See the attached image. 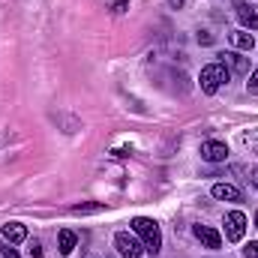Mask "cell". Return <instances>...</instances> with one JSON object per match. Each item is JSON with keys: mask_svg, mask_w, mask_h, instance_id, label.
I'll use <instances>...</instances> for the list:
<instances>
[{"mask_svg": "<svg viewBox=\"0 0 258 258\" xmlns=\"http://www.w3.org/2000/svg\"><path fill=\"white\" fill-rule=\"evenodd\" d=\"M0 234H3V240L6 243H24L27 240V225H21V222H9V225H3L0 228Z\"/></svg>", "mask_w": 258, "mask_h": 258, "instance_id": "obj_8", "label": "cell"}, {"mask_svg": "<svg viewBox=\"0 0 258 258\" xmlns=\"http://www.w3.org/2000/svg\"><path fill=\"white\" fill-rule=\"evenodd\" d=\"M198 153H201L204 162H225L228 159V144L225 141H204Z\"/></svg>", "mask_w": 258, "mask_h": 258, "instance_id": "obj_5", "label": "cell"}, {"mask_svg": "<svg viewBox=\"0 0 258 258\" xmlns=\"http://www.w3.org/2000/svg\"><path fill=\"white\" fill-rule=\"evenodd\" d=\"M243 234H246V213H240V210L225 213V237L231 243H237V240H243Z\"/></svg>", "mask_w": 258, "mask_h": 258, "instance_id": "obj_4", "label": "cell"}, {"mask_svg": "<svg viewBox=\"0 0 258 258\" xmlns=\"http://www.w3.org/2000/svg\"><path fill=\"white\" fill-rule=\"evenodd\" d=\"M228 78H231V72H228V66L225 63H207L201 69V75H198V84H201V90L204 93H216L222 84H228Z\"/></svg>", "mask_w": 258, "mask_h": 258, "instance_id": "obj_2", "label": "cell"}, {"mask_svg": "<svg viewBox=\"0 0 258 258\" xmlns=\"http://www.w3.org/2000/svg\"><path fill=\"white\" fill-rule=\"evenodd\" d=\"M81 258H99V255H96V252H84Z\"/></svg>", "mask_w": 258, "mask_h": 258, "instance_id": "obj_22", "label": "cell"}, {"mask_svg": "<svg viewBox=\"0 0 258 258\" xmlns=\"http://www.w3.org/2000/svg\"><path fill=\"white\" fill-rule=\"evenodd\" d=\"M126 0H117V3H114V6H111V12H117V15H120V12H126Z\"/></svg>", "mask_w": 258, "mask_h": 258, "instance_id": "obj_19", "label": "cell"}, {"mask_svg": "<svg viewBox=\"0 0 258 258\" xmlns=\"http://www.w3.org/2000/svg\"><path fill=\"white\" fill-rule=\"evenodd\" d=\"M246 90H249V93H255V96H258V69L252 72V75H249V81H246Z\"/></svg>", "mask_w": 258, "mask_h": 258, "instance_id": "obj_14", "label": "cell"}, {"mask_svg": "<svg viewBox=\"0 0 258 258\" xmlns=\"http://www.w3.org/2000/svg\"><path fill=\"white\" fill-rule=\"evenodd\" d=\"M75 243H78V237H75V231H69V228H63V231L57 234V252H60V255H72V249H75Z\"/></svg>", "mask_w": 258, "mask_h": 258, "instance_id": "obj_11", "label": "cell"}, {"mask_svg": "<svg viewBox=\"0 0 258 258\" xmlns=\"http://www.w3.org/2000/svg\"><path fill=\"white\" fill-rule=\"evenodd\" d=\"M231 45H234L237 51H252V48H255V39H252V33H246V30H234V33H231Z\"/></svg>", "mask_w": 258, "mask_h": 258, "instance_id": "obj_12", "label": "cell"}, {"mask_svg": "<svg viewBox=\"0 0 258 258\" xmlns=\"http://www.w3.org/2000/svg\"><path fill=\"white\" fill-rule=\"evenodd\" d=\"M222 60L219 63L228 66V72H234V75H246L249 72V60L240 54V51H225V54H219Z\"/></svg>", "mask_w": 258, "mask_h": 258, "instance_id": "obj_6", "label": "cell"}, {"mask_svg": "<svg viewBox=\"0 0 258 258\" xmlns=\"http://www.w3.org/2000/svg\"><path fill=\"white\" fill-rule=\"evenodd\" d=\"M30 258H42V246H39V240H30Z\"/></svg>", "mask_w": 258, "mask_h": 258, "instance_id": "obj_17", "label": "cell"}, {"mask_svg": "<svg viewBox=\"0 0 258 258\" xmlns=\"http://www.w3.org/2000/svg\"><path fill=\"white\" fill-rule=\"evenodd\" d=\"M213 198H219V201H240L243 195L237 186H231V183H213V189H210Z\"/></svg>", "mask_w": 258, "mask_h": 258, "instance_id": "obj_10", "label": "cell"}, {"mask_svg": "<svg viewBox=\"0 0 258 258\" xmlns=\"http://www.w3.org/2000/svg\"><path fill=\"white\" fill-rule=\"evenodd\" d=\"M102 210H105L102 201H84V204H72L69 207L72 216H90V213H102Z\"/></svg>", "mask_w": 258, "mask_h": 258, "instance_id": "obj_13", "label": "cell"}, {"mask_svg": "<svg viewBox=\"0 0 258 258\" xmlns=\"http://www.w3.org/2000/svg\"><path fill=\"white\" fill-rule=\"evenodd\" d=\"M237 18L243 21V27L258 30V9L252 6V3H237Z\"/></svg>", "mask_w": 258, "mask_h": 258, "instance_id": "obj_9", "label": "cell"}, {"mask_svg": "<svg viewBox=\"0 0 258 258\" xmlns=\"http://www.w3.org/2000/svg\"><path fill=\"white\" fill-rule=\"evenodd\" d=\"M114 249L123 258H141L144 255V243H141L135 234H129V231H117V234H114Z\"/></svg>", "mask_w": 258, "mask_h": 258, "instance_id": "obj_3", "label": "cell"}, {"mask_svg": "<svg viewBox=\"0 0 258 258\" xmlns=\"http://www.w3.org/2000/svg\"><path fill=\"white\" fill-rule=\"evenodd\" d=\"M0 258H21V255L12 249V243H9V246H3V243H0Z\"/></svg>", "mask_w": 258, "mask_h": 258, "instance_id": "obj_16", "label": "cell"}, {"mask_svg": "<svg viewBox=\"0 0 258 258\" xmlns=\"http://www.w3.org/2000/svg\"><path fill=\"white\" fill-rule=\"evenodd\" d=\"M198 42H201V45H210V42H213V33H207V30H198Z\"/></svg>", "mask_w": 258, "mask_h": 258, "instance_id": "obj_18", "label": "cell"}, {"mask_svg": "<svg viewBox=\"0 0 258 258\" xmlns=\"http://www.w3.org/2000/svg\"><path fill=\"white\" fill-rule=\"evenodd\" d=\"M192 231L207 249H219V246H222V234H219L216 228H210V225H195Z\"/></svg>", "mask_w": 258, "mask_h": 258, "instance_id": "obj_7", "label": "cell"}, {"mask_svg": "<svg viewBox=\"0 0 258 258\" xmlns=\"http://www.w3.org/2000/svg\"><path fill=\"white\" fill-rule=\"evenodd\" d=\"M243 255H246V258H258V240H252V243H246V246H243Z\"/></svg>", "mask_w": 258, "mask_h": 258, "instance_id": "obj_15", "label": "cell"}, {"mask_svg": "<svg viewBox=\"0 0 258 258\" xmlns=\"http://www.w3.org/2000/svg\"><path fill=\"white\" fill-rule=\"evenodd\" d=\"M255 228H258V213H255Z\"/></svg>", "mask_w": 258, "mask_h": 258, "instance_id": "obj_23", "label": "cell"}, {"mask_svg": "<svg viewBox=\"0 0 258 258\" xmlns=\"http://www.w3.org/2000/svg\"><path fill=\"white\" fill-rule=\"evenodd\" d=\"M168 6H171V9H180V6H183V0H168Z\"/></svg>", "mask_w": 258, "mask_h": 258, "instance_id": "obj_20", "label": "cell"}, {"mask_svg": "<svg viewBox=\"0 0 258 258\" xmlns=\"http://www.w3.org/2000/svg\"><path fill=\"white\" fill-rule=\"evenodd\" d=\"M252 186H255V189H258V168H255V171H252Z\"/></svg>", "mask_w": 258, "mask_h": 258, "instance_id": "obj_21", "label": "cell"}, {"mask_svg": "<svg viewBox=\"0 0 258 258\" xmlns=\"http://www.w3.org/2000/svg\"><path fill=\"white\" fill-rule=\"evenodd\" d=\"M132 231L141 237L144 252L156 255V252L162 249V234H159V225H156L153 219H147V216H135V219H132Z\"/></svg>", "mask_w": 258, "mask_h": 258, "instance_id": "obj_1", "label": "cell"}]
</instances>
